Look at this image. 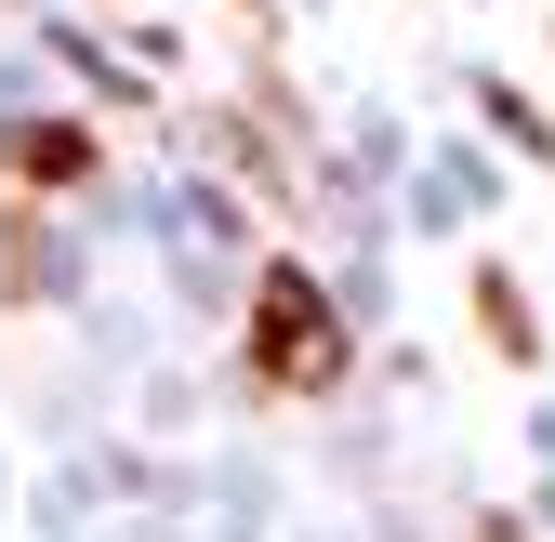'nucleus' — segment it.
Here are the masks:
<instances>
[{
	"instance_id": "obj_1",
	"label": "nucleus",
	"mask_w": 555,
	"mask_h": 542,
	"mask_svg": "<svg viewBox=\"0 0 555 542\" xmlns=\"http://www.w3.org/2000/svg\"><path fill=\"white\" fill-rule=\"evenodd\" d=\"M238 358H251V384H278V397H331L344 371H358V345H344V318H331V292L305 279V264H264V279H251Z\"/></svg>"
},
{
	"instance_id": "obj_2",
	"label": "nucleus",
	"mask_w": 555,
	"mask_h": 542,
	"mask_svg": "<svg viewBox=\"0 0 555 542\" xmlns=\"http://www.w3.org/2000/svg\"><path fill=\"white\" fill-rule=\"evenodd\" d=\"M0 159H14V185H80V172H93V132H80V119H14Z\"/></svg>"
},
{
	"instance_id": "obj_3",
	"label": "nucleus",
	"mask_w": 555,
	"mask_h": 542,
	"mask_svg": "<svg viewBox=\"0 0 555 542\" xmlns=\"http://www.w3.org/2000/svg\"><path fill=\"white\" fill-rule=\"evenodd\" d=\"M476 318H490V345H503V358H542V331H529V305H516L503 264H476Z\"/></svg>"
}]
</instances>
